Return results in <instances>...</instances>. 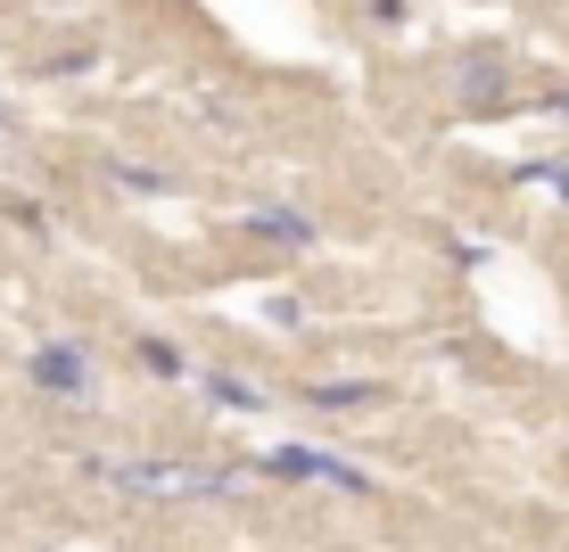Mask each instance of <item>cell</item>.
Masks as SVG:
<instances>
[{"label": "cell", "mask_w": 569, "mask_h": 552, "mask_svg": "<svg viewBox=\"0 0 569 552\" xmlns=\"http://www.w3.org/2000/svg\"><path fill=\"white\" fill-rule=\"evenodd\" d=\"M257 231H281L289 248H306V240H313V231H306V214H289V207H264V214H257Z\"/></svg>", "instance_id": "obj_2"}, {"label": "cell", "mask_w": 569, "mask_h": 552, "mask_svg": "<svg viewBox=\"0 0 569 552\" xmlns=\"http://www.w3.org/2000/svg\"><path fill=\"white\" fill-rule=\"evenodd\" d=\"M83 347H42V363H33V380L42 388H83Z\"/></svg>", "instance_id": "obj_1"}]
</instances>
